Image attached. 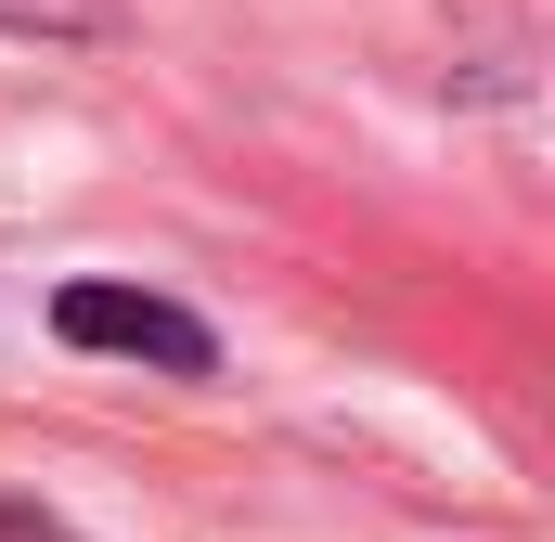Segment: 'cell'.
Returning a JSON list of instances; mask_svg holds the SVG:
<instances>
[{
  "mask_svg": "<svg viewBox=\"0 0 555 542\" xmlns=\"http://www.w3.org/2000/svg\"><path fill=\"white\" fill-rule=\"evenodd\" d=\"M52 336H65V349H117V362H155V375H207V362H220V336H207L194 310L142 297V284H65V297H52Z\"/></svg>",
  "mask_w": 555,
  "mask_h": 542,
  "instance_id": "1",
  "label": "cell"
},
{
  "mask_svg": "<svg viewBox=\"0 0 555 542\" xmlns=\"http://www.w3.org/2000/svg\"><path fill=\"white\" fill-rule=\"evenodd\" d=\"M0 26H26V39H104L117 13L104 0H0Z\"/></svg>",
  "mask_w": 555,
  "mask_h": 542,
  "instance_id": "2",
  "label": "cell"
}]
</instances>
